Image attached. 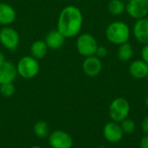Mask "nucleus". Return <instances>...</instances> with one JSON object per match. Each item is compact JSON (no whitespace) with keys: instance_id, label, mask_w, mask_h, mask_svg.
Returning <instances> with one entry per match:
<instances>
[{"instance_id":"nucleus-20","label":"nucleus","mask_w":148,"mask_h":148,"mask_svg":"<svg viewBox=\"0 0 148 148\" xmlns=\"http://www.w3.org/2000/svg\"><path fill=\"white\" fill-rule=\"evenodd\" d=\"M16 87L13 82L4 83L0 85V93L4 98H10L14 95Z\"/></svg>"},{"instance_id":"nucleus-16","label":"nucleus","mask_w":148,"mask_h":148,"mask_svg":"<svg viewBox=\"0 0 148 148\" xmlns=\"http://www.w3.org/2000/svg\"><path fill=\"white\" fill-rule=\"evenodd\" d=\"M48 51H49V47L46 44L45 41L41 39L34 41L29 48L30 56L37 60L44 58L48 53Z\"/></svg>"},{"instance_id":"nucleus-26","label":"nucleus","mask_w":148,"mask_h":148,"mask_svg":"<svg viewBox=\"0 0 148 148\" xmlns=\"http://www.w3.org/2000/svg\"><path fill=\"white\" fill-rule=\"evenodd\" d=\"M4 61H6V59H5V56H4V54H3V52L0 51V65H1V64H3Z\"/></svg>"},{"instance_id":"nucleus-19","label":"nucleus","mask_w":148,"mask_h":148,"mask_svg":"<svg viewBox=\"0 0 148 148\" xmlns=\"http://www.w3.org/2000/svg\"><path fill=\"white\" fill-rule=\"evenodd\" d=\"M108 11L113 16H121L126 11V4L122 0H110L108 4Z\"/></svg>"},{"instance_id":"nucleus-14","label":"nucleus","mask_w":148,"mask_h":148,"mask_svg":"<svg viewBox=\"0 0 148 148\" xmlns=\"http://www.w3.org/2000/svg\"><path fill=\"white\" fill-rule=\"evenodd\" d=\"M16 12L13 6L7 3H0V25L8 26L14 23Z\"/></svg>"},{"instance_id":"nucleus-13","label":"nucleus","mask_w":148,"mask_h":148,"mask_svg":"<svg viewBox=\"0 0 148 148\" xmlns=\"http://www.w3.org/2000/svg\"><path fill=\"white\" fill-rule=\"evenodd\" d=\"M128 72L135 79H146L148 74V64L142 59H136L129 65Z\"/></svg>"},{"instance_id":"nucleus-22","label":"nucleus","mask_w":148,"mask_h":148,"mask_svg":"<svg viewBox=\"0 0 148 148\" xmlns=\"http://www.w3.org/2000/svg\"><path fill=\"white\" fill-rule=\"evenodd\" d=\"M108 51L107 47H105L103 45H98L95 55L101 59V58H106L108 56Z\"/></svg>"},{"instance_id":"nucleus-21","label":"nucleus","mask_w":148,"mask_h":148,"mask_svg":"<svg viewBox=\"0 0 148 148\" xmlns=\"http://www.w3.org/2000/svg\"><path fill=\"white\" fill-rule=\"evenodd\" d=\"M121 129H122L123 133H127V134H131V133H134L136 125H135V122L133 120L127 118V119H125L124 120H122L121 122Z\"/></svg>"},{"instance_id":"nucleus-10","label":"nucleus","mask_w":148,"mask_h":148,"mask_svg":"<svg viewBox=\"0 0 148 148\" xmlns=\"http://www.w3.org/2000/svg\"><path fill=\"white\" fill-rule=\"evenodd\" d=\"M123 133L121 125L113 120L107 123L103 128V135L105 139L111 143H117L121 141L123 137Z\"/></svg>"},{"instance_id":"nucleus-25","label":"nucleus","mask_w":148,"mask_h":148,"mask_svg":"<svg viewBox=\"0 0 148 148\" xmlns=\"http://www.w3.org/2000/svg\"><path fill=\"white\" fill-rule=\"evenodd\" d=\"M140 147V148H148V134L145 135L141 139Z\"/></svg>"},{"instance_id":"nucleus-6","label":"nucleus","mask_w":148,"mask_h":148,"mask_svg":"<svg viewBox=\"0 0 148 148\" xmlns=\"http://www.w3.org/2000/svg\"><path fill=\"white\" fill-rule=\"evenodd\" d=\"M0 43L9 51H15L20 43V36L16 30L8 26H3L0 30Z\"/></svg>"},{"instance_id":"nucleus-27","label":"nucleus","mask_w":148,"mask_h":148,"mask_svg":"<svg viewBox=\"0 0 148 148\" xmlns=\"http://www.w3.org/2000/svg\"><path fill=\"white\" fill-rule=\"evenodd\" d=\"M29 148H42V147H40V146H33V147H30Z\"/></svg>"},{"instance_id":"nucleus-15","label":"nucleus","mask_w":148,"mask_h":148,"mask_svg":"<svg viewBox=\"0 0 148 148\" xmlns=\"http://www.w3.org/2000/svg\"><path fill=\"white\" fill-rule=\"evenodd\" d=\"M66 38L56 29L50 31L45 37V43L48 45L49 49L58 50L62 48L64 44Z\"/></svg>"},{"instance_id":"nucleus-17","label":"nucleus","mask_w":148,"mask_h":148,"mask_svg":"<svg viewBox=\"0 0 148 148\" xmlns=\"http://www.w3.org/2000/svg\"><path fill=\"white\" fill-rule=\"evenodd\" d=\"M134 56V47L128 42H126L119 45L117 51V57L121 61H129Z\"/></svg>"},{"instance_id":"nucleus-18","label":"nucleus","mask_w":148,"mask_h":148,"mask_svg":"<svg viewBox=\"0 0 148 148\" xmlns=\"http://www.w3.org/2000/svg\"><path fill=\"white\" fill-rule=\"evenodd\" d=\"M33 132L35 135L39 139H45L49 135V124L44 120L37 121L33 127Z\"/></svg>"},{"instance_id":"nucleus-11","label":"nucleus","mask_w":148,"mask_h":148,"mask_svg":"<svg viewBox=\"0 0 148 148\" xmlns=\"http://www.w3.org/2000/svg\"><path fill=\"white\" fill-rule=\"evenodd\" d=\"M133 33L135 39L141 44H148V18L137 19L133 27Z\"/></svg>"},{"instance_id":"nucleus-1","label":"nucleus","mask_w":148,"mask_h":148,"mask_svg":"<svg viewBox=\"0 0 148 148\" xmlns=\"http://www.w3.org/2000/svg\"><path fill=\"white\" fill-rule=\"evenodd\" d=\"M83 24L82 10L75 5L65 6L57 19V30L66 38H72L80 34Z\"/></svg>"},{"instance_id":"nucleus-2","label":"nucleus","mask_w":148,"mask_h":148,"mask_svg":"<svg viewBox=\"0 0 148 148\" xmlns=\"http://www.w3.org/2000/svg\"><path fill=\"white\" fill-rule=\"evenodd\" d=\"M105 33L107 39L116 45L128 42L130 38V28L122 21H114L109 24Z\"/></svg>"},{"instance_id":"nucleus-3","label":"nucleus","mask_w":148,"mask_h":148,"mask_svg":"<svg viewBox=\"0 0 148 148\" xmlns=\"http://www.w3.org/2000/svg\"><path fill=\"white\" fill-rule=\"evenodd\" d=\"M17 75L23 79H32L38 74L40 71L39 60L29 56L22 57L16 65Z\"/></svg>"},{"instance_id":"nucleus-8","label":"nucleus","mask_w":148,"mask_h":148,"mask_svg":"<svg viewBox=\"0 0 148 148\" xmlns=\"http://www.w3.org/2000/svg\"><path fill=\"white\" fill-rule=\"evenodd\" d=\"M126 11L134 19H140L148 16V0H129L126 4Z\"/></svg>"},{"instance_id":"nucleus-24","label":"nucleus","mask_w":148,"mask_h":148,"mask_svg":"<svg viewBox=\"0 0 148 148\" xmlns=\"http://www.w3.org/2000/svg\"><path fill=\"white\" fill-rule=\"evenodd\" d=\"M141 128L146 134H148V116L143 119L141 122Z\"/></svg>"},{"instance_id":"nucleus-9","label":"nucleus","mask_w":148,"mask_h":148,"mask_svg":"<svg viewBox=\"0 0 148 148\" xmlns=\"http://www.w3.org/2000/svg\"><path fill=\"white\" fill-rule=\"evenodd\" d=\"M102 70L101 59L95 55L86 57L82 62V71L89 78L98 76Z\"/></svg>"},{"instance_id":"nucleus-23","label":"nucleus","mask_w":148,"mask_h":148,"mask_svg":"<svg viewBox=\"0 0 148 148\" xmlns=\"http://www.w3.org/2000/svg\"><path fill=\"white\" fill-rule=\"evenodd\" d=\"M140 55H141V59L144 60L147 64H148V44H144V46L141 50Z\"/></svg>"},{"instance_id":"nucleus-5","label":"nucleus","mask_w":148,"mask_h":148,"mask_svg":"<svg viewBox=\"0 0 148 148\" xmlns=\"http://www.w3.org/2000/svg\"><path fill=\"white\" fill-rule=\"evenodd\" d=\"M98 43L96 38L90 33L79 34L76 39V50L82 57H89L95 54Z\"/></svg>"},{"instance_id":"nucleus-4","label":"nucleus","mask_w":148,"mask_h":148,"mask_svg":"<svg viewBox=\"0 0 148 148\" xmlns=\"http://www.w3.org/2000/svg\"><path fill=\"white\" fill-rule=\"evenodd\" d=\"M130 113L129 102L124 98L114 99L108 108V113L113 121L121 123L127 119Z\"/></svg>"},{"instance_id":"nucleus-7","label":"nucleus","mask_w":148,"mask_h":148,"mask_svg":"<svg viewBox=\"0 0 148 148\" xmlns=\"http://www.w3.org/2000/svg\"><path fill=\"white\" fill-rule=\"evenodd\" d=\"M48 141L52 148H72L74 144L71 135L62 130H56L49 133Z\"/></svg>"},{"instance_id":"nucleus-28","label":"nucleus","mask_w":148,"mask_h":148,"mask_svg":"<svg viewBox=\"0 0 148 148\" xmlns=\"http://www.w3.org/2000/svg\"><path fill=\"white\" fill-rule=\"evenodd\" d=\"M147 81H148V74H147Z\"/></svg>"},{"instance_id":"nucleus-12","label":"nucleus","mask_w":148,"mask_h":148,"mask_svg":"<svg viewBox=\"0 0 148 148\" xmlns=\"http://www.w3.org/2000/svg\"><path fill=\"white\" fill-rule=\"evenodd\" d=\"M17 76L16 65L10 61H4L0 65V85L9 82H14Z\"/></svg>"}]
</instances>
